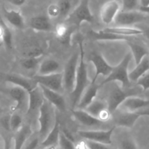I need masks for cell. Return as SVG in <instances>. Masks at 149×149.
I'll list each match as a JSON object with an SVG mask.
<instances>
[{"label": "cell", "instance_id": "obj_1", "mask_svg": "<svg viewBox=\"0 0 149 149\" xmlns=\"http://www.w3.org/2000/svg\"><path fill=\"white\" fill-rule=\"evenodd\" d=\"M79 47L80 51V58L79 61L78 68H77V77H76L75 87L71 93L72 104L74 107L77 106L81 95L90 84L88 79V70L87 65L84 61V50L83 47L82 41L79 42Z\"/></svg>", "mask_w": 149, "mask_h": 149}, {"label": "cell", "instance_id": "obj_2", "mask_svg": "<svg viewBox=\"0 0 149 149\" xmlns=\"http://www.w3.org/2000/svg\"><path fill=\"white\" fill-rule=\"evenodd\" d=\"M58 116L55 107L45 98L43 103L39 109V137L41 142L45 139L55 125Z\"/></svg>", "mask_w": 149, "mask_h": 149}, {"label": "cell", "instance_id": "obj_3", "mask_svg": "<svg viewBox=\"0 0 149 149\" xmlns=\"http://www.w3.org/2000/svg\"><path fill=\"white\" fill-rule=\"evenodd\" d=\"M132 59V55L131 52H127L123 59L121 61L118 65L113 66V70L108 77L105 78L103 82L100 84L101 87L104 84L108 83L113 82V81H119L122 84V87L123 88H127L130 84L131 81L129 79V72H128V68H129L130 63Z\"/></svg>", "mask_w": 149, "mask_h": 149}, {"label": "cell", "instance_id": "obj_4", "mask_svg": "<svg viewBox=\"0 0 149 149\" xmlns=\"http://www.w3.org/2000/svg\"><path fill=\"white\" fill-rule=\"evenodd\" d=\"M64 20L68 25L77 28L79 27L84 22L93 24L94 16L90 8V0H81L79 4L69 13Z\"/></svg>", "mask_w": 149, "mask_h": 149}, {"label": "cell", "instance_id": "obj_5", "mask_svg": "<svg viewBox=\"0 0 149 149\" xmlns=\"http://www.w3.org/2000/svg\"><path fill=\"white\" fill-rule=\"evenodd\" d=\"M140 93L138 89H127L119 87L118 84H116L114 87L110 92L108 98L107 106L109 112L113 113L122 104L124 101L127 97L130 96L138 95Z\"/></svg>", "mask_w": 149, "mask_h": 149}, {"label": "cell", "instance_id": "obj_6", "mask_svg": "<svg viewBox=\"0 0 149 149\" xmlns=\"http://www.w3.org/2000/svg\"><path fill=\"white\" fill-rule=\"evenodd\" d=\"M80 58V51L73 53L71 58L68 59L65 64L63 71V85L65 90L71 94L75 87L76 77H77V68L79 61Z\"/></svg>", "mask_w": 149, "mask_h": 149}, {"label": "cell", "instance_id": "obj_7", "mask_svg": "<svg viewBox=\"0 0 149 149\" xmlns=\"http://www.w3.org/2000/svg\"><path fill=\"white\" fill-rule=\"evenodd\" d=\"M32 78L39 85L45 86L47 88L51 89L58 93H61L64 87L63 73L62 72L46 74V75L36 74Z\"/></svg>", "mask_w": 149, "mask_h": 149}, {"label": "cell", "instance_id": "obj_8", "mask_svg": "<svg viewBox=\"0 0 149 149\" xmlns=\"http://www.w3.org/2000/svg\"><path fill=\"white\" fill-rule=\"evenodd\" d=\"M115 127L107 130H79L78 135L85 141H91L94 142L101 143L106 145L112 143V135Z\"/></svg>", "mask_w": 149, "mask_h": 149}, {"label": "cell", "instance_id": "obj_9", "mask_svg": "<svg viewBox=\"0 0 149 149\" xmlns=\"http://www.w3.org/2000/svg\"><path fill=\"white\" fill-rule=\"evenodd\" d=\"M146 18V13L140 10L132 11H122L120 10L114 20L116 26H132L136 23H141Z\"/></svg>", "mask_w": 149, "mask_h": 149}, {"label": "cell", "instance_id": "obj_10", "mask_svg": "<svg viewBox=\"0 0 149 149\" xmlns=\"http://www.w3.org/2000/svg\"><path fill=\"white\" fill-rule=\"evenodd\" d=\"M9 94L15 103V111H26L27 112L29 108V93L27 90L19 86L13 85L9 90Z\"/></svg>", "mask_w": 149, "mask_h": 149}, {"label": "cell", "instance_id": "obj_11", "mask_svg": "<svg viewBox=\"0 0 149 149\" xmlns=\"http://www.w3.org/2000/svg\"><path fill=\"white\" fill-rule=\"evenodd\" d=\"M89 61L94 65L95 69V75L93 79L96 81L100 75L106 77L111 74L113 70V66H111L98 52H92L91 55H90Z\"/></svg>", "mask_w": 149, "mask_h": 149}, {"label": "cell", "instance_id": "obj_12", "mask_svg": "<svg viewBox=\"0 0 149 149\" xmlns=\"http://www.w3.org/2000/svg\"><path fill=\"white\" fill-rule=\"evenodd\" d=\"M120 9L121 5L117 0H111L105 3L100 9V15L102 22L106 25L114 22Z\"/></svg>", "mask_w": 149, "mask_h": 149}, {"label": "cell", "instance_id": "obj_13", "mask_svg": "<svg viewBox=\"0 0 149 149\" xmlns=\"http://www.w3.org/2000/svg\"><path fill=\"white\" fill-rule=\"evenodd\" d=\"M45 98L54 107L61 112L65 111V100L63 96L58 92L47 88L45 86L39 85Z\"/></svg>", "mask_w": 149, "mask_h": 149}, {"label": "cell", "instance_id": "obj_14", "mask_svg": "<svg viewBox=\"0 0 149 149\" xmlns=\"http://www.w3.org/2000/svg\"><path fill=\"white\" fill-rule=\"evenodd\" d=\"M5 81L10 83L13 85L19 86L25 90H27L28 93L34 90L39 86L37 82L33 79V78L29 79L23 76L16 74H10L5 76Z\"/></svg>", "mask_w": 149, "mask_h": 149}, {"label": "cell", "instance_id": "obj_15", "mask_svg": "<svg viewBox=\"0 0 149 149\" xmlns=\"http://www.w3.org/2000/svg\"><path fill=\"white\" fill-rule=\"evenodd\" d=\"M72 116L75 120H77L81 125L87 127H94L100 125L103 123L100 119L93 116L84 109H76L72 111Z\"/></svg>", "mask_w": 149, "mask_h": 149}, {"label": "cell", "instance_id": "obj_16", "mask_svg": "<svg viewBox=\"0 0 149 149\" xmlns=\"http://www.w3.org/2000/svg\"><path fill=\"white\" fill-rule=\"evenodd\" d=\"M100 87L101 85L96 84V80L93 79L81 95V99L77 105V109H84L92 102L94 101Z\"/></svg>", "mask_w": 149, "mask_h": 149}, {"label": "cell", "instance_id": "obj_17", "mask_svg": "<svg viewBox=\"0 0 149 149\" xmlns=\"http://www.w3.org/2000/svg\"><path fill=\"white\" fill-rule=\"evenodd\" d=\"M2 15L4 20L12 27L22 29L25 26V20L20 11L16 10H8L3 7Z\"/></svg>", "mask_w": 149, "mask_h": 149}, {"label": "cell", "instance_id": "obj_18", "mask_svg": "<svg viewBox=\"0 0 149 149\" xmlns=\"http://www.w3.org/2000/svg\"><path fill=\"white\" fill-rule=\"evenodd\" d=\"M149 106V100L144 99L138 95L130 96L122 103L119 108L123 109L124 111L137 112L139 109H143Z\"/></svg>", "mask_w": 149, "mask_h": 149}, {"label": "cell", "instance_id": "obj_19", "mask_svg": "<svg viewBox=\"0 0 149 149\" xmlns=\"http://www.w3.org/2000/svg\"><path fill=\"white\" fill-rule=\"evenodd\" d=\"M50 19L48 15H44L33 16L30 20V26L33 30L36 31H52L53 30V26Z\"/></svg>", "mask_w": 149, "mask_h": 149}, {"label": "cell", "instance_id": "obj_20", "mask_svg": "<svg viewBox=\"0 0 149 149\" xmlns=\"http://www.w3.org/2000/svg\"><path fill=\"white\" fill-rule=\"evenodd\" d=\"M128 46L130 49V52L134 58L135 65L139 63L146 56L149 55V50L146 46L141 42H135L132 39L127 41Z\"/></svg>", "mask_w": 149, "mask_h": 149}, {"label": "cell", "instance_id": "obj_21", "mask_svg": "<svg viewBox=\"0 0 149 149\" xmlns=\"http://www.w3.org/2000/svg\"><path fill=\"white\" fill-rule=\"evenodd\" d=\"M141 116L139 112L122 111L115 119L116 126L131 128L135 125L138 119Z\"/></svg>", "mask_w": 149, "mask_h": 149}, {"label": "cell", "instance_id": "obj_22", "mask_svg": "<svg viewBox=\"0 0 149 149\" xmlns=\"http://www.w3.org/2000/svg\"><path fill=\"white\" fill-rule=\"evenodd\" d=\"M45 97L43 95L39 85L29 93V108L26 113H31L36 111H39V108L43 103Z\"/></svg>", "mask_w": 149, "mask_h": 149}, {"label": "cell", "instance_id": "obj_23", "mask_svg": "<svg viewBox=\"0 0 149 149\" xmlns=\"http://www.w3.org/2000/svg\"><path fill=\"white\" fill-rule=\"evenodd\" d=\"M74 28L75 26L68 25L65 22L58 23L55 28V34L58 40L64 45H70L71 35L74 31Z\"/></svg>", "mask_w": 149, "mask_h": 149}, {"label": "cell", "instance_id": "obj_24", "mask_svg": "<svg viewBox=\"0 0 149 149\" xmlns=\"http://www.w3.org/2000/svg\"><path fill=\"white\" fill-rule=\"evenodd\" d=\"M89 35H90V36L92 39L96 41H129L131 39V37L120 36V35L110 33V32L106 31L103 29V30L98 31H90L89 32Z\"/></svg>", "mask_w": 149, "mask_h": 149}, {"label": "cell", "instance_id": "obj_25", "mask_svg": "<svg viewBox=\"0 0 149 149\" xmlns=\"http://www.w3.org/2000/svg\"><path fill=\"white\" fill-rule=\"evenodd\" d=\"M61 65L56 60L52 58H47L42 60L38 68L37 74L46 75V74H55L61 72Z\"/></svg>", "mask_w": 149, "mask_h": 149}, {"label": "cell", "instance_id": "obj_26", "mask_svg": "<svg viewBox=\"0 0 149 149\" xmlns=\"http://www.w3.org/2000/svg\"><path fill=\"white\" fill-rule=\"evenodd\" d=\"M149 71V55L146 56L138 64L135 65L133 70L129 73L131 82H136L141 77Z\"/></svg>", "mask_w": 149, "mask_h": 149}, {"label": "cell", "instance_id": "obj_27", "mask_svg": "<svg viewBox=\"0 0 149 149\" xmlns=\"http://www.w3.org/2000/svg\"><path fill=\"white\" fill-rule=\"evenodd\" d=\"M15 133L14 138V149H23L26 142L32 134L31 125H23V127Z\"/></svg>", "mask_w": 149, "mask_h": 149}, {"label": "cell", "instance_id": "obj_28", "mask_svg": "<svg viewBox=\"0 0 149 149\" xmlns=\"http://www.w3.org/2000/svg\"><path fill=\"white\" fill-rule=\"evenodd\" d=\"M103 30H105L106 31L110 32V33L120 35V36H127V37H132L133 36H136V35L142 34L143 33L142 29L132 27V26H116L114 27L106 28Z\"/></svg>", "mask_w": 149, "mask_h": 149}, {"label": "cell", "instance_id": "obj_29", "mask_svg": "<svg viewBox=\"0 0 149 149\" xmlns=\"http://www.w3.org/2000/svg\"><path fill=\"white\" fill-rule=\"evenodd\" d=\"M60 135H61V126H60L58 119L57 118L55 125L50 130V132L47 135L46 138L41 142L40 145L42 147L56 146L57 145H58Z\"/></svg>", "mask_w": 149, "mask_h": 149}, {"label": "cell", "instance_id": "obj_30", "mask_svg": "<svg viewBox=\"0 0 149 149\" xmlns=\"http://www.w3.org/2000/svg\"><path fill=\"white\" fill-rule=\"evenodd\" d=\"M106 109H108L107 103L106 104L101 100H95L90 105H88L84 109V110L91 115L99 119V116H100V114Z\"/></svg>", "mask_w": 149, "mask_h": 149}, {"label": "cell", "instance_id": "obj_31", "mask_svg": "<svg viewBox=\"0 0 149 149\" xmlns=\"http://www.w3.org/2000/svg\"><path fill=\"white\" fill-rule=\"evenodd\" d=\"M43 56L40 57H24L20 61L22 67L27 71H33L39 68Z\"/></svg>", "mask_w": 149, "mask_h": 149}, {"label": "cell", "instance_id": "obj_32", "mask_svg": "<svg viewBox=\"0 0 149 149\" xmlns=\"http://www.w3.org/2000/svg\"><path fill=\"white\" fill-rule=\"evenodd\" d=\"M0 22L4 28V35L2 39L3 44L7 49H11L13 47V34L11 30L9 28L8 25L4 22V20L1 18Z\"/></svg>", "mask_w": 149, "mask_h": 149}, {"label": "cell", "instance_id": "obj_33", "mask_svg": "<svg viewBox=\"0 0 149 149\" xmlns=\"http://www.w3.org/2000/svg\"><path fill=\"white\" fill-rule=\"evenodd\" d=\"M23 127V119L18 113H13L10 116V131L17 132Z\"/></svg>", "mask_w": 149, "mask_h": 149}, {"label": "cell", "instance_id": "obj_34", "mask_svg": "<svg viewBox=\"0 0 149 149\" xmlns=\"http://www.w3.org/2000/svg\"><path fill=\"white\" fill-rule=\"evenodd\" d=\"M58 146L61 149H76V145L74 144V141L65 136L61 130Z\"/></svg>", "mask_w": 149, "mask_h": 149}, {"label": "cell", "instance_id": "obj_35", "mask_svg": "<svg viewBox=\"0 0 149 149\" xmlns=\"http://www.w3.org/2000/svg\"><path fill=\"white\" fill-rule=\"evenodd\" d=\"M122 11H132L139 9L141 6L140 0H121Z\"/></svg>", "mask_w": 149, "mask_h": 149}, {"label": "cell", "instance_id": "obj_36", "mask_svg": "<svg viewBox=\"0 0 149 149\" xmlns=\"http://www.w3.org/2000/svg\"><path fill=\"white\" fill-rule=\"evenodd\" d=\"M60 10V16L64 17V19L69 15L71 4L69 0H62L58 3Z\"/></svg>", "mask_w": 149, "mask_h": 149}, {"label": "cell", "instance_id": "obj_37", "mask_svg": "<svg viewBox=\"0 0 149 149\" xmlns=\"http://www.w3.org/2000/svg\"><path fill=\"white\" fill-rule=\"evenodd\" d=\"M44 56V50L41 47L33 46L29 48L25 54V57Z\"/></svg>", "mask_w": 149, "mask_h": 149}, {"label": "cell", "instance_id": "obj_38", "mask_svg": "<svg viewBox=\"0 0 149 149\" xmlns=\"http://www.w3.org/2000/svg\"><path fill=\"white\" fill-rule=\"evenodd\" d=\"M137 85L142 88L143 91H146L149 90V71L141 77L136 81Z\"/></svg>", "mask_w": 149, "mask_h": 149}, {"label": "cell", "instance_id": "obj_39", "mask_svg": "<svg viewBox=\"0 0 149 149\" xmlns=\"http://www.w3.org/2000/svg\"><path fill=\"white\" fill-rule=\"evenodd\" d=\"M122 149H138L136 143L132 138H124L121 142Z\"/></svg>", "mask_w": 149, "mask_h": 149}, {"label": "cell", "instance_id": "obj_40", "mask_svg": "<svg viewBox=\"0 0 149 149\" xmlns=\"http://www.w3.org/2000/svg\"><path fill=\"white\" fill-rule=\"evenodd\" d=\"M47 15L50 18H55L60 16V10L58 4H51L48 7Z\"/></svg>", "mask_w": 149, "mask_h": 149}, {"label": "cell", "instance_id": "obj_41", "mask_svg": "<svg viewBox=\"0 0 149 149\" xmlns=\"http://www.w3.org/2000/svg\"><path fill=\"white\" fill-rule=\"evenodd\" d=\"M85 143L88 149H111L107 146L108 145L101 143L94 142L91 141H86Z\"/></svg>", "mask_w": 149, "mask_h": 149}, {"label": "cell", "instance_id": "obj_42", "mask_svg": "<svg viewBox=\"0 0 149 149\" xmlns=\"http://www.w3.org/2000/svg\"><path fill=\"white\" fill-rule=\"evenodd\" d=\"M10 116L11 115H5L0 119V124L6 130H10Z\"/></svg>", "mask_w": 149, "mask_h": 149}, {"label": "cell", "instance_id": "obj_43", "mask_svg": "<svg viewBox=\"0 0 149 149\" xmlns=\"http://www.w3.org/2000/svg\"><path fill=\"white\" fill-rule=\"evenodd\" d=\"M39 142H40L41 143V141L40 139H39V137H36V138L31 140V141H29V143H28L27 145L25 146L24 149H36V147L39 146Z\"/></svg>", "mask_w": 149, "mask_h": 149}, {"label": "cell", "instance_id": "obj_44", "mask_svg": "<svg viewBox=\"0 0 149 149\" xmlns=\"http://www.w3.org/2000/svg\"><path fill=\"white\" fill-rule=\"evenodd\" d=\"M5 1L15 7H21L26 3V0H5Z\"/></svg>", "mask_w": 149, "mask_h": 149}, {"label": "cell", "instance_id": "obj_45", "mask_svg": "<svg viewBox=\"0 0 149 149\" xmlns=\"http://www.w3.org/2000/svg\"><path fill=\"white\" fill-rule=\"evenodd\" d=\"M11 148V138H7L4 140V148L3 149H10Z\"/></svg>", "mask_w": 149, "mask_h": 149}, {"label": "cell", "instance_id": "obj_46", "mask_svg": "<svg viewBox=\"0 0 149 149\" xmlns=\"http://www.w3.org/2000/svg\"><path fill=\"white\" fill-rule=\"evenodd\" d=\"M143 30V34L146 37V39L149 41V26H145Z\"/></svg>", "mask_w": 149, "mask_h": 149}, {"label": "cell", "instance_id": "obj_47", "mask_svg": "<svg viewBox=\"0 0 149 149\" xmlns=\"http://www.w3.org/2000/svg\"><path fill=\"white\" fill-rule=\"evenodd\" d=\"M138 10L146 14H149V6L148 7H140Z\"/></svg>", "mask_w": 149, "mask_h": 149}, {"label": "cell", "instance_id": "obj_48", "mask_svg": "<svg viewBox=\"0 0 149 149\" xmlns=\"http://www.w3.org/2000/svg\"><path fill=\"white\" fill-rule=\"evenodd\" d=\"M3 35H4V28H3L2 24L0 22V42H2Z\"/></svg>", "mask_w": 149, "mask_h": 149}, {"label": "cell", "instance_id": "obj_49", "mask_svg": "<svg viewBox=\"0 0 149 149\" xmlns=\"http://www.w3.org/2000/svg\"><path fill=\"white\" fill-rule=\"evenodd\" d=\"M140 114L142 116H149V111H142V112H139Z\"/></svg>", "mask_w": 149, "mask_h": 149}, {"label": "cell", "instance_id": "obj_50", "mask_svg": "<svg viewBox=\"0 0 149 149\" xmlns=\"http://www.w3.org/2000/svg\"><path fill=\"white\" fill-rule=\"evenodd\" d=\"M41 149H57L56 146H49V147H42Z\"/></svg>", "mask_w": 149, "mask_h": 149}, {"label": "cell", "instance_id": "obj_51", "mask_svg": "<svg viewBox=\"0 0 149 149\" xmlns=\"http://www.w3.org/2000/svg\"><path fill=\"white\" fill-rule=\"evenodd\" d=\"M2 45H4V44H3L2 42H0V49H1V47H2Z\"/></svg>", "mask_w": 149, "mask_h": 149}, {"label": "cell", "instance_id": "obj_52", "mask_svg": "<svg viewBox=\"0 0 149 149\" xmlns=\"http://www.w3.org/2000/svg\"><path fill=\"white\" fill-rule=\"evenodd\" d=\"M2 113V109H1V108L0 107V113Z\"/></svg>", "mask_w": 149, "mask_h": 149}, {"label": "cell", "instance_id": "obj_53", "mask_svg": "<svg viewBox=\"0 0 149 149\" xmlns=\"http://www.w3.org/2000/svg\"><path fill=\"white\" fill-rule=\"evenodd\" d=\"M117 1H121V0H117Z\"/></svg>", "mask_w": 149, "mask_h": 149}, {"label": "cell", "instance_id": "obj_54", "mask_svg": "<svg viewBox=\"0 0 149 149\" xmlns=\"http://www.w3.org/2000/svg\"><path fill=\"white\" fill-rule=\"evenodd\" d=\"M0 141H1V137H0Z\"/></svg>", "mask_w": 149, "mask_h": 149}, {"label": "cell", "instance_id": "obj_55", "mask_svg": "<svg viewBox=\"0 0 149 149\" xmlns=\"http://www.w3.org/2000/svg\"><path fill=\"white\" fill-rule=\"evenodd\" d=\"M0 20H1V17H0Z\"/></svg>", "mask_w": 149, "mask_h": 149}]
</instances>
